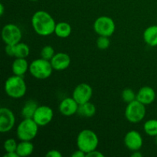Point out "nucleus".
<instances>
[{
    "instance_id": "nucleus-22",
    "label": "nucleus",
    "mask_w": 157,
    "mask_h": 157,
    "mask_svg": "<svg viewBox=\"0 0 157 157\" xmlns=\"http://www.w3.org/2000/svg\"><path fill=\"white\" fill-rule=\"evenodd\" d=\"M30 53V48L27 44L19 42L15 44V58H26Z\"/></svg>"
},
{
    "instance_id": "nucleus-16",
    "label": "nucleus",
    "mask_w": 157,
    "mask_h": 157,
    "mask_svg": "<svg viewBox=\"0 0 157 157\" xmlns=\"http://www.w3.org/2000/svg\"><path fill=\"white\" fill-rule=\"evenodd\" d=\"M12 70L13 75L23 76L29 71V64L25 58H15L12 64Z\"/></svg>"
},
{
    "instance_id": "nucleus-19",
    "label": "nucleus",
    "mask_w": 157,
    "mask_h": 157,
    "mask_svg": "<svg viewBox=\"0 0 157 157\" xmlns=\"http://www.w3.org/2000/svg\"><path fill=\"white\" fill-rule=\"evenodd\" d=\"M72 29L70 24L65 21H61L56 24L55 29V34L61 38H66L71 34Z\"/></svg>"
},
{
    "instance_id": "nucleus-28",
    "label": "nucleus",
    "mask_w": 157,
    "mask_h": 157,
    "mask_svg": "<svg viewBox=\"0 0 157 157\" xmlns=\"http://www.w3.org/2000/svg\"><path fill=\"white\" fill-rule=\"evenodd\" d=\"M5 52L6 55L10 57H15V44H6Z\"/></svg>"
},
{
    "instance_id": "nucleus-24",
    "label": "nucleus",
    "mask_w": 157,
    "mask_h": 157,
    "mask_svg": "<svg viewBox=\"0 0 157 157\" xmlns=\"http://www.w3.org/2000/svg\"><path fill=\"white\" fill-rule=\"evenodd\" d=\"M121 97H122L123 101L127 103V104H129V103L136 100V94L131 88L124 89L122 91V94H121Z\"/></svg>"
},
{
    "instance_id": "nucleus-20",
    "label": "nucleus",
    "mask_w": 157,
    "mask_h": 157,
    "mask_svg": "<svg viewBox=\"0 0 157 157\" xmlns=\"http://www.w3.org/2000/svg\"><path fill=\"white\" fill-rule=\"evenodd\" d=\"M77 113L84 117H92L96 113V107L90 101L80 104Z\"/></svg>"
},
{
    "instance_id": "nucleus-8",
    "label": "nucleus",
    "mask_w": 157,
    "mask_h": 157,
    "mask_svg": "<svg viewBox=\"0 0 157 157\" xmlns=\"http://www.w3.org/2000/svg\"><path fill=\"white\" fill-rule=\"evenodd\" d=\"M2 38L6 44H16L21 41L22 33L18 25L10 23L2 28Z\"/></svg>"
},
{
    "instance_id": "nucleus-10",
    "label": "nucleus",
    "mask_w": 157,
    "mask_h": 157,
    "mask_svg": "<svg viewBox=\"0 0 157 157\" xmlns=\"http://www.w3.org/2000/svg\"><path fill=\"white\" fill-rule=\"evenodd\" d=\"M53 117V110L47 105H41L38 106L32 119L39 127H44L52 122Z\"/></svg>"
},
{
    "instance_id": "nucleus-35",
    "label": "nucleus",
    "mask_w": 157,
    "mask_h": 157,
    "mask_svg": "<svg viewBox=\"0 0 157 157\" xmlns=\"http://www.w3.org/2000/svg\"><path fill=\"white\" fill-rule=\"evenodd\" d=\"M155 142H156V144L157 145V136H155Z\"/></svg>"
},
{
    "instance_id": "nucleus-2",
    "label": "nucleus",
    "mask_w": 157,
    "mask_h": 157,
    "mask_svg": "<svg viewBox=\"0 0 157 157\" xmlns=\"http://www.w3.org/2000/svg\"><path fill=\"white\" fill-rule=\"evenodd\" d=\"M6 94L13 99L23 98L27 91V86L23 76L13 75L7 78L4 85Z\"/></svg>"
},
{
    "instance_id": "nucleus-3",
    "label": "nucleus",
    "mask_w": 157,
    "mask_h": 157,
    "mask_svg": "<svg viewBox=\"0 0 157 157\" xmlns=\"http://www.w3.org/2000/svg\"><path fill=\"white\" fill-rule=\"evenodd\" d=\"M99 144V139L94 131L89 129L83 130L77 136V147L87 154L97 150Z\"/></svg>"
},
{
    "instance_id": "nucleus-4",
    "label": "nucleus",
    "mask_w": 157,
    "mask_h": 157,
    "mask_svg": "<svg viewBox=\"0 0 157 157\" xmlns=\"http://www.w3.org/2000/svg\"><path fill=\"white\" fill-rule=\"evenodd\" d=\"M39 126L32 118H24L16 129V136L20 140L32 141L36 137Z\"/></svg>"
},
{
    "instance_id": "nucleus-23",
    "label": "nucleus",
    "mask_w": 157,
    "mask_h": 157,
    "mask_svg": "<svg viewBox=\"0 0 157 157\" xmlns=\"http://www.w3.org/2000/svg\"><path fill=\"white\" fill-rule=\"evenodd\" d=\"M144 130L148 136H157V120L151 119L146 121L144 125Z\"/></svg>"
},
{
    "instance_id": "nucleus-1",
    "label": "nucleus",
    "mask_w": 157,
    "mask_h": 157,
    "mask_svg": "<svg viewBox=\"0 0 157 157\" xmlns=\"http://www.w3.org/2000/svg\"><path fill=\"white\" fill-rule=\"evenodd\" d=\"M32 25L34 31L41 36H48L55 33V23L53 17L48 12L39 10L35 12L32 17Z\"/></svg>"
},
{
    "instance_id": "nucleus-21",
    "label": "nucleus",
    "mask_w": 157,
    "mask_h": 157,
    "mask_svg": "<svg viewBox=\"0 0 157 157\" xmlns=\"http://www.w3.org/2000/svg\"><path fill=\"white\" fill-rule=\"evenodd\" d=\"M38 105L34 100H29L23 106L21 109V114L23 118H32Z\"/></svg>"
},
{
    "instance_id": "nucleus-6",
    "label": "nucleus",
    "mask_w": 157,
    "mask_h": 157,
    "mask_svg": "<svg viewBox=\"0 0 157 157\" xmlns=\"http://www.w3.org/2000/svg\"><path fill=\"white\" fill-rule=\"evenodd\" d=\"M147 113L146 105L137 100L127 104L125 109V117L132 124H137L144 119Z\"/></svg>"
},
{
    "instance_id": "nucleus-12",
    "label": "nucleus",
    "mask_w": 157,
    "mask_h": 157,
    "mask_svg": "<svg viewBox=\"0 0 157 157\" xmlns=\"http://www.w3.org/2000/svg\"><path fill=\"white\" fill-rule=\"evenodd\" d=\"M124 144L128 150L131 151L140 150L144 144V140L140 133L136 130H130L126 133L124 140Z\"/></svg>"
},
{
    "instance_id": "nucleus-25",
    "label": "nucleus",
    "mask_w": 157,
    "mask_h": 157,
    "mask_svg": "<svg viewBox=\"0 0 157 157\" xmlns=\"http://www.w3.org/2000/svg\"><path fill=\"white\" fill-rule=\"evenodd\" d=\"M40 55H41V58H44L45 60L51 61L52 58L54 57V55H55V49H54V48L52 46L45 45L41 49Z\"/></svg>"
},
{
    "instance_id": "nucleus-15",
    "label": "nucleus",
    "mask_w": 157,
    "mask_h": 157,
    "mask_svg": "<svg viewBox=\"0 0 157 157\" xmlns=\"http://www.w3.org/2000/svg\"><path fill=\"white\" fill-rule=\"evenodd\" d=\"M156 99V92L154 89L149 86L141 87L136 93V100L144 105H150Z\"/></svg>"
},
{
    "instance_id": "nucleus-33",
    "label": "nucleus",
    "mask_w": 157,
    "mask_h": 157,
    "mask_svg": "<svg viewBox=\"0 0 157 157\" xmlns=\"http://www.w3.org/2000/svg\"><path fill=\"white\" fill-rule=\"evenodd\" d=\"M131 156L132 157H142L143 154L139 151V150H137V151H133V154L131 155Z\"/></svg>"
},
{
    "instance_id": "nucleus-14",
    "label": "nucleus",
    "mask_w": 157,
    "mask_h": 157,
    "mask_svg": "<svg viewBox=\"0 0 157 157\" xmlns=\"http://www.w3.org/2000/svg\"><path fill=\"white\" fill-rule=\"evenodd\" d=\"M50 61L54 70L63 71L70 66L71 58L64 52H58L54 55Z\"/></svg>"
},
{
    "instance_id": "nucleus-18",
    "label": "nucleus",
    "mask_w": 157,
    "mask_h": 157,
    "mask_svg": "<svg viewBox=\"0 0 157 157\" xmlns=\"http://www.w3.org/2000/svg\"><path fill=\"white\" fill-rule=\"evenodd\" d=\"M34 151V145L32 141L21 140L18 144L16 153L19 157H26L32 154Z\"/></svg>"
},
{
    "instance_id": "nucleus-29",
    "label": "nucleus",
    "mask_w": 157,
    "mask_h": 157,
    "mask_svg": "<svg viewBox=\"0 0 157 157\" xmlns=\"http://www.w3.org/2000/svg\"><path fill=\"white\" fill-rule=\"evenodd\" d=\"M46 157H61L62 156V154L60 151L57 150H49L45 155Z\"/></svg>"
},
{
    "instance_id": "nucleus-11",
    "label": "nucleus",
    "mask_w": 157,
    "mask_h": 157,
    "mask_svg": "<svg viewBox=\"0 0 157 157\" xmlns=\"http://www.w3.org/2000/svg\"><path fill=\"white\" fill-rule=\"evenodd\" d=\"M15 124V116L13 112L7 107L0 109V132L8 133L12 130Z\"/></svg>"
},
{
    "instance_id": "nucleus-36",
    "label": "nucleus",
    "mask_w": 157,
    "mask_h": 157,
    "mask_svg": "<svg viewBox=\"0 0 157 157\" xmlns=\"http://www.w3.org/2000/svg\"><path fill=\"white\" fill-rule=\"evenodd\" d=\"M30 1H32V2H35V1H38V0H30Z\"/></svg>"
},
{
    "instance_id": "nucleus-34",
    "label": "nucleus",
    "mask_w": 157,
    "mask_h": 157,
    "mask_svg": "<svg viewBox=\"0 0 157 157\" xmlns=\"http://www.w3.org/2000/svg\"><path fill=\"white\" fill-rule=\"evenodd\" d=\"M4 12H5V7L4 6H3L2 3H1V4H0V15L2 16V15H4Z\"/></svg>"
},
{
    "instance_id": "nucleus-27",
    "label": "nucleus",
    "mask_w": 157,
    "mask_h": 157,
    "mask_svg": "<svg viewBox=\"0 0 157 157\" xmlns=\"http://www.w3.org/2000/svg\"><path fill=\"white\" fill-rule=\"evenodd\" d=\"M110 41L109 37L99 36L97 39V46L101 50H106L110 47Z\"/></svg>"
},
{
    "instance_id": "nucleus-7",
    "label": "nucleus",
    "mask_w": 157,
    "mask_h": 157,
    "mask_svg": "<svg viewBox=\"0 0 157 157\" xmlns=\"http://www.w3.org/2000/svg\"><path fill=\"white\" fill-rule=\"evenodd\" d=\"M94 29L99 36L110 37L115 32L116 25L110 17L103 15L95 20L94 22Z\"/></svg>"
},
{
    "instance_id": "nucleus-13",
    "label": "nucleus",
    "mask_w": 157,
    "mask_h": 157,
    "mask_svg": "<svg viewBox=\"0 0 157 157\" xmlns=\"http://www.w3.org/2000/svg\"><path fill=\"white\" fill-rule=\"evenodd\" d=\"M79 104L73 98H67L61 101L59 104V111L63 116L71 117L78 113Z\"/></svg>"
},
{
    "instance_id": "nucleus-26",
    "label": "nucleus",
    "mask_w": 157,
    "mask_h": 157,
    "mask_svg": "<svg viewBox=\"0 0 157 157\" xmlns=\"http://www.w3.org/2000/svg\"><path fill=\"white\" fill-rule=\"evenodd\" d=\"M18 144L16 141L12 138H9L5 140L3 144V148H4L6 153H9V152H16Z\"/></svg>"
},
{
    "instance_id": "nucleus-5",
    "label": "nucleus",
    "mask_w": 157,
    "mask_h": 157,
    "mask_svg": "<svg viewBox=\"0 0 157 157\" xmlns=\"http://www.w3.org/2000/svg\"><path fill=\"white\" fill-rule=\"evenodd\" d=\"M51 61L41 58L34 60L29 64V72L35 78L45 80L52 75L53 71Z\"/></svg>"
},
{
    "instance_id": "nucleus-9",
    "label": "nucleus",
    "mask_w": 157,
    "mask_h": 157,
    "mask_svg": "<svg viewBox=\"0 0 157 157\" xmlns=\"http://www.w3.org/2000/svg\"><path fill=\"white\" fill-rule=\"evenodd\" d=\"M93 96V89L91 86L86 83H81L74 89L72 98L78 102V104H83L89 102Z\"/></svg>"
},
{
    "instance_id": "nucleus-30",
    "label": "nucleus",
    "mask_w": 157,
    "mask_h": 157,
    "mask_svg": "<svg viewBox=\"0 0 157 157\" xmlns=\"http://www.w3.org/2000/svg\"><path fill=\"white\" fill-rule=\"evenodd\" d=\"M87 157H104V155L101 152L98 151L97 150H93V151L90 152V153L86 154Z\"/></svg>"
},
{
    "instance_id": "nucleus-17",
    "label": "nucleus",
    "mask_w": 157,
    "mask_h": 157,
    "mask_svg": "<svg viewBox=\"0 0 157 157\" xmlns=\"http://www.w3.org/2000/svg\"><path fill=\"white\" fill-rule=\"evenodd\" d=\"M144 40L149 46H157V25L149 26L145 29L144 32Z\"/></svg>"
},
{
    "instance_id": "nucleus-32",
    "label": "nucleus",
    "mask_w": 157,
    "mask_h": 157,
    "mask_svg": "<svg viewBox=\"0 0 157 157\" xmlns=\"http://www.w3.org/2000/svg\"><path fill=\"white\" fill-rule=\"evenodd\" d=\"M4 157H19L16 152H9V153H6Z\"/></svg>"
},
{
    "instance_id": "nucleus-31",
    "label": "nucleus",
    "mask_w": 157,
    "mask_h": 157,
    "mask_svg": "<svg viewBox=\"0 0 157 157\" xmlns=\"http://www.w3.org/2000/svg\"><path fill=\"white\" fill-rule=\"evenodd\" d=\"M71 156L72 157H84L86 156V153H84V152H83L82 150L78 149L77 151H75V153H72Z\"/></svg>"
}]
</instances>
